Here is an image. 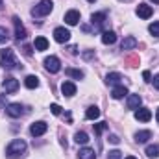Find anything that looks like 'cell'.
Masks as SVG:
<instances>
[{"instance_id": "obj_17", "label": "cell", "mask_w": 159, "mask_h": 159, "mask_svg": "<svg viewBox=\"0 0 159 159\" xmlns=\"http://www.w3.org/2000/svg\"><path fill=\"white\" fill-rule=\"evenodd\" d=\"M120 81H122V74L120 72H109L107 76H106V83L107 85H120Z\"/></svg>"}, {"instance_id": "obj_42", "label": "cell", "mask_w": 159, "mask_h": 159, "mask_svg": "<svg viewBox=\"0 0 159 159\" xmlns=\"http://www.w3.org/2000/svg\"><path fill=\"white\" fill-rule=\"evenodd\" d=\"M0 7H2V0H0Z\"/></svg>"}, {"instance_id": "obj_4", "label": "cell", "mask_w": 159, "mask_h": 159, "mask_svg": "<svg viewBox=\"0 0 159 159\" xmlns=\"http://www.w3.org/2000/svg\"><path fill=\"white\" fill-rule=\"evenodd\" d=\"M44 69H46L48 72L56 74V72H59V70H61V61H59L56 56H50V57H46V59H44Z\"/></svg>"}, {"instance_id": "obj_31", "label": "cell", "mask_w": 159, "mask_h": 159, "mask_svg": "<svg viewBox=\"0 0 159 159\" xmlns=\"http://www.w3.org/2000/svg\"><path fill=\"white\" fill-rule=\"evenodd\" d=\"M7 37H9V35H7V30L0 26V43H6V41H7Z\"/></svg>"}, {"instance_id": "obj_39", "label": "cell", "mask_w": 159, "mask_h": 159, "mask_svg": "<svg viewBox=\"0 0 159 159\" xmlns=\"http://www.w3.org/2000/svg\"><path fill=\"white\" fill-rule=\"evenodd\" d=\"M156 119H157V122H159V109L156 111Z\"/></svg>"}, {"instance_id": "obj_6", "label": "cell", "mask_w": 159, "mask_h": 159, "mask_svg": "<svg viewBox=\"0 0 159 159\" xmlns=\"http://www.w3.org/2000/svg\"><path fill=\"white\" fill-rule=\"evenodd\" d=\"M6 115L11 117V119H17V117H20V115H24V107H22L20 104H9V106L6 107Z\"/></svg>"}, {"instance_id": "obj_22", "label": "cell", "mask_w": 159, "mask_h": 159, "mask_svg": "<svg viewBox=\"0 0 159 159\" xmlns=\"http://www.w3.org/2000/svg\"><path fill=\"white\" fill-rule=\"evenodd\" d=\"M78 159H96V154L93 148H81L78 154Z\"/></svg>"}, {"instance_id": "obj_20", "label": "cell", "mask_w": 159, "mask_h": 159, "mask_svg": "<svg viewBox=\"0 0 159 159\" xmlns=\"http://www.w3.org/2000/svg\"><path fill=\"white\" fill-rule=\"evenodd\" d=\"M120 48H122V50H135V48H137V39H135V37H131V35H129V37H126V39L122 41Z\"/></svg>"}, {"instance_id": "obj_28", "label": "cell", "mask_w": 159, "mask_h": 159, "mask_svg": "<svg viewBox=\"0 0 159 159\" xmlns=\"http://www.w3.org/2000/svg\"><path fill=\"white\" fill-rule=\"evenodd\" d=\"M106 129H109V124H107V122H98V124H94V133H96V135H100V133L106 131Z\"/></svg>"}, {"instance_id": "obj_40", "label": "cell", "mask_w": 159, "mask_h": 159, "mask_svg": "<svg viewBox=\"0 0 159 159\" xmlns=\"http://www.w3.org/2000/svg\"><path fill=\"white\" fill-rule=\"evenodd\" d=\"M124 159H137V157H133V156H128V157H124Z\"/></svg>"}, {"instance_id": "obj_12", "label": "cell", "mask_w": 159, "mask_h": 159, "mask_svg": "<svg viewBox=\"0 0 159 159\" xmlns=\"http://www.w3.org/2000/svg\"><path fill=\"white\" fill-rule=\"evenodd\" d=\"M61 93H63V96L70 98V96L76 94V85H74L72 81H63V83H61Z\"/></svg>"}, {"instance_id": "obj_13", "label": "cell", "mask_w": 159, "mask_h": 159, "mask_svg": "<svg viewBox=\"0 0 159 159\" xmlns=\"http://www.w3.org/2000/svg\"><path fill=\"white\" fill-rule=\"evenodd\" d=\"M65 22H67L69 26H76L80 22V11H76V9L67 11V13H65Z\"/></svg>"}, {"instance_id": "obj_10", "label": "cell", "mask_w": 159, "mask_h": 159, "mask_svg": "<svg viewBox=\"0 0 159 159\" xmlns=\"http://www.w3.org/2000/svg\"><path fill=\"white\" fill-rule=\"evenodd\" d=\"M2 89H4L6 93H15V91L19 89V81L15 78H6L2 81Z\"/></svg>"}, {"instance_id": "obj_7", "label": "cell", "mask_w": 159, "mask_h": 159, "mask_svg": "<svg viewBox=\"0 0 159 159\" xmlns=\"http://www.w3.org/2000/svg\"><path fill=\"white\" fill-rule=\"evenodd\" d=\"M106 19H107L106 13H93V15H91V24H93L94 28L102 30V28L106 26Z\"/></svg>"}, {"instance_id": "obj_37", "label": "cell", "mask_w": 159, "mask_h": 159, "mask_svg": "<svg viewBox=\"0 0 159 159\" xmlns=\"http://www.w3.org/2000/svg\"><path fill=\"white\" fill-rule=\"evenodd\" d=\"M93 56H94V52H93V50H89V52H85V54H83V57H85V59H91Z\"/></svg>"}, {"instance_id": "obj_35", "label": "cell", "mask_w": 159, "mask_h": 159, "mask_svg": "<svg viewBox=\"0 0 159 159\" xmlns=\"http://www.w3.org/2000/svg\"><path fill=\"white\" fill-rule=\"evenodd\" d=\"M143 78H144V81H152V74H150V70H144V72H143Z\"/></svg>"}, {"instance_id": "obj_23", "label": "cell", "mask_w": 159, "mask_h": 159, "mask_svg": "<svg viewBox=\"0 0 159 159\" xmlns=\"http://www.w3.org/2000/svg\"><path fill=\"white\" fill-rule=\"evenodd\" d=\"M24 85L28 87V89H35V87H39V78L37 76H26V80H24Z\"/></svg>"}, {"instance_id": "obj_2", "label": "cell", "mask_w": 159, "mask_h": 159, "mask_svg": "<svg viewBox=\"0 0 159 159\" xmlns=\"http://www.w3.org/2000/svg\"><path fill=\"white\" fill-rule=\"evenodd\" d=\"M0 65L6 69V70H11V69H19V61L13 54L11 48H4L0 50Z\"/></svg>"}, {"instance_id": "obj_15", "label": "cell", "mask_w": 159, "mask_h": 159, "mask_svg": "<svg viewBox=\"0 0 159 159\" xmlns=\"http://www.w3.org/2000/svg\"><path fill=\"white\" fill-rule=\"evenodd\" d=\"M126 104H128V109H139L141 104H143V98H141L139 94H129Z\"/></svg>"}, {"instance_id": "obj_9", "label": "cell", "mask_w": 159, "mask_h": 159, "mask_svg": "<svg viewBox=\"0 0 159 159\" xmlns=\"http://www.w3.org/2000/svg\"><path fill=\"white\" fill-rule=\"evenodd\" d=\"M54 39L57 41V43H67V41L70 39V32H69L67 28L59 26V28L54 30Z\"/></svg>"}, {"instance_id": "obj_36", "label": "cell", "mask_w": 159, "mask_h": 159, "mask_svg": "<svg viewBox=\"0 0 159 159\" xmlns=\"http://www.w3.org/2000/svg\"><path fill=\"white\" fill-rule=\"evenodd\" d=\"M152 83H154V87H156V89L159 91V74H157V76H154V78H152Z\"/></svg>"}, {"instance_id": "obj_25", "label": "cell", "mask_w": 159, "mask_h": 159, "mask_svg": "<svg viewBox=\"0 0 159 159\" xmlns=\"http://www.w3.org/2000/svg\"><path fill=\"white\" fill-rule=\"evenodd\" d=\"M146 156L150 159H157L159 157V144H150L146 148Z\"/></svg>"}, {"instance_id": "obj_41", "label": "cell", "mask_w": 159, "mask_h": 159, "mask_svg": "<svg viewBox=\"0 0 159 159\" xmlns=\"http://www.w3.org/2000/svg\"><path fill=\"white\" fill-rule=\"evenodd\" d=\"M152 2H154V4H159V0H152Z\"/></svg>"}, {"instance_id": "obj_11", "label": "cell", "mask_w": 159, "mask_h": 159, "mask_svg": "<svg viewBox=\"0 0 159 159\" xmlns=\"http://www.w3.org/2000/svg\"><path fill=\"white\" fill-rule=\"evenodd\" d=\"M152 13H154L152 6H148V4H139V6H137V15H139L141 19H150Z\"/></svg>"}, {"instance_id": "obj_33", "label": "cell", "mask_w": 159, "mask_h": 159, "mask_svg": "<svg viewBox=\"0 0 159 159\" xmlns=\"http://www.w3.org/2000/svg\"><path fill=\"white\" fill-rule=\"evenodd\" d=\"M109 143H111V144H119L120 143L119 135H109Z\"/></svg>"}, {"instance_id": "obj_29", "label": "cell", "mask_w": 159, "mask_h": 159, "mask_svg": "<svg viewBox=\"0 0 159 159\" xmlns=\"http://www.w3.org/2000/svg\"><path fill=\"white\" fill-rule=\"evenodd\" d=\"M148 32H150L154 37H159V22H152V24L148 26Z\"/></svg>"}, {"instance_id": "obj_43", "label": "cell", "mask_w": 159, "mask_h": 159, "mask_svg": "<svg viewBox=\"0 0 159 159\" xmlns=\"http://www.w3.org/2000/svg\"><path fill=\"white\" fill-rule=\"evenodd\" d=\"M89 2H94V0H89Z\"/></svg>"}, {"instance_id": "obj_19", "label": "cell", "mask_w": 159, "mask_h": 159, "mask_svg": "<svg viewBox=\"0 0 159 159\" xmlns=\"http://www.w3.org/2000/svg\"><path fill=\"white\" fill-rule=\"evenodd\" d=\"M128 94V89L124 87V85H115L113 87V91H111V96L115 98V100H120V98H124Z\"/></svg>"}, {"instance_id": "obj_30", "label": "cell", "mask_w": 159, "mask_h": 159, "mask_svg": "<svg viewBox=\"0 0 159 159\" xmlns=\"http://www.w3.org/2000/svg\"><path fill=\"white\" fill-rule=\"evenodd\" d=\"M107 159H122V152L120 150H111L107 154Z\"/></svg>"}, {"instance_id": "obj_3", "label": "cell", "mask_w": 159, "mask_h": 159, "mask_svg": "<svg viewBox=\"0 0 159 159\" xmlns=\"http://www.w3.org/2000/svg\"><path fill=\"white\" fill-rule=\"evenodd\" d=\"M52 9H54L52 0H41L39 4L32 9V15H34V17H44V15L52 13Z\"/></svg>"}, {"instance_id": "obj_21", "label": "cell", "mask_w": 159, "mask_h": 159, "mask_svg": "<svg viewBox=\"0 0 159 159\" xmlns=\"http://www.w3.org/2000/svg\"><path fill=\"white\" fill-rule=\"evenodd\" d=\"M100 117V109L96 107V106H91L87 111H85V119L87 120H96Z\"/></svg>"}, {"instance_id": "obj_18", "label": "cell", "mask_w": 159, "mask_h": 159, "mask_svg": "<svg viewBox=\"0 0 159 159\" xmlns=\"http://www.w3.org/2000/svg\"><path fill=\"white\" fill-rule=\"evenodd\" d=\"M115 41H117V34L113 30H104V34H102V43L104 44H113Z\"/></svg>"}, {"instance_id": "obj_34", "label": "cell", "mask_w": 159, "mask_h": 159, "mask_svg": "<svg viewBox=\"0 0 159 159\" xmlns=\"http://www.w3.org/2000/svg\"><path fill=\"white\" fill-rule=\"evenodd\" d=\"M128 63H129V67H137V57H135V56L128 57Z\"/></svg>"}, {"instance_id": "obj_5", "label": "cell", "mask_w": 159, "mask_h": 159, "mask_svg": "<svg viewBox=\"0 0 159 159\" xmlns=\"http://www.w3.org/2000/svg\"><path fill=\"white\" fill-rule=\"evenodd\" d=\"M46 129H48V124H46V122H43V120L34 122V124L30 126V133H32L34 137H41V135H44V133H46Z\"/></svg>"}, {"instance_id": "obj_14", "label": "cell", "mask_w": 159, "mask_h": 159, "mask_svg": "<svg viewBox=\"0 0 159 159\" xmlns=\"http://www.w3.org/2000/svg\"><path fill=\"white\" fill-rule=\"evenodd\" d=\"M135 119L141 122H148L152 119V111L148 107H139V109H135Z\"/></svg>"}, {"instance_id": "obj_8", "label": "cell", "mask_w": 159, "mask_h": 159, "mask_svg": "<svg viewBox=\"0 0 159 159\" xmlns=\"http://www.w3.org/2000/svg\"><path fill=\"white\" fill-rule=\"evenodd\" d=\"M13 24H15V37H17L19 41L26 39L28 32H26V28L22 26V22H20V19H19V17H13Z\"/></svg>"}, {"instance_id": "obj_1", "label": "cell", "mask_w": 159, "mask_h": 159, "mask_svg": "<svg viewBox=\"0 0 159 159\" xmlns=\"http://www.w3.org/2000/svg\"><path fill=\"white\" fill-rule=\"evenodd\" d=\"M26 148H28V144L22 139H13L6 148V156H7V159H22L26 156Z\"/></svg>"}, {"instance_id": "obj_26", "label": "cell", "mask_w": 159, "mask_h": 159, "mask_svg": "<svg viewBox=\"0 0 159 159\" xmlns=\"http://www.w3.org/2000/svg\"><path fill=\"white\" fill-rule=\"evenodd\" d=\"M74 141H76L78 144H87V143H89V135H87L85 131H78V133L74 135Z\"/></svg>"}, {"instance_id": "obj_27", "label": "cell", "mask_w": 159, "mask_h": 159, "mask_svg": "<svg viewBox=\"0 0 159 159\" xmlns=\"http://www.w3.org/2000/svg\"><path fill=\"white\" fill-rule=\"evenodd\" d=\"M65 72H67V76H70V78H74V80H81L83 78V72H81L80 69H67Z\"/></svg>"}, {"instance_id": "obj_16", "label": "cell", "mask_w": 159, "mask_h": 159, "mask_svg": "<svg viewBox=\"0 0 159 159\" xmlns=\"http://www.w3.org/2000/svg\"><path fill=\"white\" fill-rule=\"evenodd\" d=\"M148 139H152V131L150 129H141V131L135 133V143L137 144H144Z\"/></svg>"}, {"instance_id": "obj_24", "label": "cell", "mask_w": 159, "mask_h": 159, "mask_svg": "<svg viewBox=\"0 0 159 159\" xmlns=\"http://www.w3.org/2000/svg\"><path fill=\"white\" fill-rule=\"evenodd\" d=\"M34 46H35V50H48V41L44 39V37H35V43H34Z\"/></svg>"}, {"instance_id": "obj_32", "label": "cell", "mask_w": 159, "mask_h": 159, "mask_svg": "<svg viewBox=\"0 0 159 159\" xmlns=\"http://www.w3.org/2000/svg\"><path fill=\"white\" fill-rule=\"evenodd\" d=\"M50 111H52L54 115H61V107H59L57 104H52V106H50Z\"/></svg>"}, {"instance_id": "obj_38", "label": "cell", "mask_w": 159, "mask_h": 159, "mask_svg": "<svg viewBox=\"0 0 159 159\" xmlns=\"http://www.w3.org/2000/svg\"><path fill=\"white\" fill-rule=\"evenodd\" d=\"M24 54H26V56H32V48H30V46H24Z\"/></svg>"}]
</instances>
